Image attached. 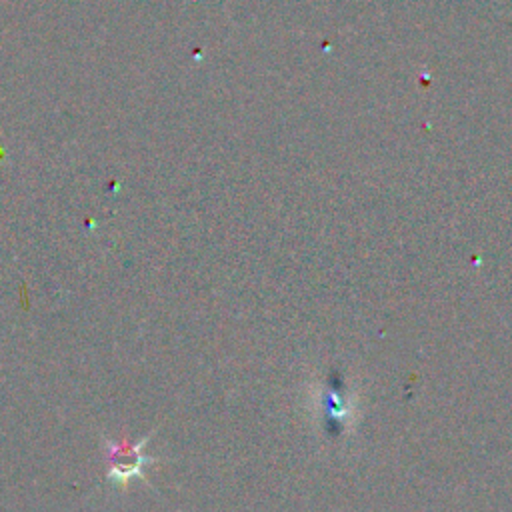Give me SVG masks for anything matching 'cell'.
Segmentation results:
<instances>
[{
	"mask_svg": "<svg viewBox=\"0 0 512 512\" xmlns=\"http://www.w3.org/2000/svg\"><path fill=\"white\" fill-rule=\"evenodd\" d=\"M147 458L142 456L140 446H112L110 448V476L117 483H127L132 476L142 475V465Z\"/></svg>",
	"mask_w": 512,
	"mask_h": 512,
	"instance_id": "cell-1",
	"label": "cell"
}]
</instances>
